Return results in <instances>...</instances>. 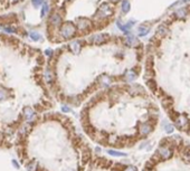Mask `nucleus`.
<instances>
[{
  "instance_id": "1",
  "label": "nucleus",
  "mask_w": 190,
  "mask_h": 171,
  "mask_svg": "<svg viewBox=\"0 0 190 171\" xmlns=\"http://www.w3.org/2000/svg\"><path fill=\"white\" fill-rule=\"evenodd\" d=\"M154 124H152L151 122H142L138 125V132L140 135L142 136H147L152 132Z\"/></svg>"
},
{
  "instance_id": "2",
  "label": "nucleus",
  "mask_w": 190,
  "mask_h": 171,
  "mask_svg": "<svg viewBox=\"0 0 190 171\" xmlns=\"http://www.w3.org/2000/svg\"><path fill=\"white\" fill-rule=\"evenodd\" d=\"M157 153L160 156L161 160H169V159L172 157L173 151H172V148L168 147V145H161L160 144V147H159Z\"/></svg>"
},
{
  "instance_id": "3",
  "label": "nucleus",
  "mask_w": 190,
  "mask_h": 171,
  "mask_svg": "<svg viewBox=\"0 0 190 171\" xmlns=\"http://www.w3.org/2000/svg\"><path fill=\"white\" fill-rule=\"evenodd\" d=\"M176 127H177L179 130H188L189 127V120L186 115H182V114H179V116L174 120Z\"/></svg>"
},
{
  "instance_id": "4",
  "label": "nucleus",
  "mask_w": 190,
  "mask_h": 171,
  "mask_svg": "<svg viewBox=\"0 0 190 171\" xmlns=\"http://www.w3.org/2000/svg\"><path fill=\"white\" fill-rule=\"evenodd\" d=\"M62 35L64 36L65 38H69V37H72L73 35H74V33H75V28L72 26L70 24H67V25H65V26L62 28Z\"/></svg>"
},
{
  "instance_id": "5",
  "label": "nucleus",
  "mask_w": 190,
  "mask_h": 171,
  "mask_svg": "<svg viewBox=\"0 0 190 171\" xmlns=\"http://www.w3.org/2000/svg\"><path fill=\"white\" fill-rule=\"evenodd\" d=\"M161 104H162V106L166 108L167 111H169V110H171V108H172L173 100H172L171 97H169V96H164L163 99L161 100Z\"/></svg>"
},
{
  "instance_id": "6",
  "label": "nucleus",
  "mask_w": 190,
  "mask_h": 171,
  "mask_svg": "<svg viewBox=\"0 0 190 171\" xmlns=\"http://www.w3.org/2000/svg\"><path fill=\"white\" fill-rule=\"evenodd\" d=\"M24 115L28 121H33L35 119V112L33 111V108L30 107H25L24 108Z\"/></svg>"
},
{
  "instance_id": "7",
  "label": "nucleus",
  "mask_w": 190,
  "mask_h": 171,
  "mask_svg": "<svg viewBox=\"0 0 190 171\" xmlns=\"http://www.w3.org/2000/svg\"><path fill=\"white\" fill-rule=\"evenodd\" d=\"M91 157H92V153H91V150L89 149V147H84L83 149H82V159L85 161V162H87L91 159Z\"/></svg>"
},
{
  "instance_id": "8",
  "label": "nucleus",
  "mask_w": 190,
  "mask_h": 171,
  "mask_svg": "<svg viewBox=\"0 0 190 171\" xmlns=\"http://www.w3.org/2000/svg\"><path fill=\"white\" fill-rule=\"evenodd\" d=\"M124 78H125L126 82H132L137 78V74H135L133 71H127L125 74H124Z\"/></svg>"
},
{
  "instance_id": "9",
  "label": "nucleus",
  "mask_w": 190,
  "mask_h": 171,
  "mask_svg": "<svg viewBox=\"0 0 190 171\" xmlns=\"http://www.w3.org/2000/svg\"><path fill=\"white\" fill-rule=\"evenodd\" d=\"M163 129L167 133H172L174 131V127L171 123H168L167 121H163Z\"/></svg>"
},
{
  "instance_id": "10",
  "label": "nucleus",
  "mask_w": 190,
  "mask_h": 171,
  "mask_svg": "<svg viewBox=\"0 0 190 171\" xmlns=\"http://www.w3.org/2000/svg\"><path fill=\"white\" fill-rule=\"evenodd\" d=\"M111 164H112L111 161L106 160V159H104V158H101L100 160H98V166L101 168H110Z\"/></svg>"
},
{
  "instance_id": "11",
  "label": "nucleus",
  "mask_w": 190,
  "mask_h": 171,
  "mask_svg": "<svg viewBox=\"0 0 190 171\" xmlns=\"http://www.w3.org/2000/svg\"><path fill=\"white\" fill-rule=\"evenodd\" d=\"M130 93L132 95H138V94H142L143 89L141 88V86H131L130 88Z\"/></svg>"
},
{
  "instance_id": "12",
  "label": "nucleus",
  "mask_w": 190,
  "mask_h": 171,
  "mask_svg": "<svg viewBox=\"0 0 190 171\" xmlns=\"http://www.w3.org/2000/svg\"><path fill=\"white\" fill-rule=\"evenodd\" d=\"M70 49H72L75 54H78L79 50H81V44H79L78 41H73V43H70Z\"/></svg>"
},
{
  "instance_id": "13",
  "label": "nucleus",
  "mask_w": 190,
  "mask_h": 171,
  "mask_svg": "<svg viewBox=\"0 0 190 171\" xmlns=\"http://www.w3.org/2000/svg\"><path fill=\"white\" fill-rule=\"evenodd\" d=\"M106 39H107V36L106 35H98V36H95V37H94V43H96V44H103V43H105Z\"/></svg>"
},
{
  "instance_id": "14",
  "label": "nucleus",
  "mask_w": 190,
  "mask_h": 171,
  "mask_svg": "<svg viewBox=\"0 0 190 171\" xmlns=\"http://www.w3.org/2000/svg\"><path fill=\"white\" fill-rule=\"evenodd\" d=\"M126 43H127V45H130V46H137L139 44V40L135 37H133V36H129V37L126 38Z\"/></svg>"
},
{
  "instance_id": "15",
  "label": "nucleus",
  "mask_w": 190,
  "mask_h": 171,
  "mask_svg": "<svg viewBox=\"0 0 190 171\" xmlns=\"http://www.w3.org/2000/svg\"><path fill=\"white\" fill-rule=\"evenodd\" d=\"M107 153L112 157H125L126 154L123 152H120V151H116V150H107Z\"/></svg>"
},
{
  "instance_id": "16",
  "label": "nucleus",
  "mask_w": 190,
  "mask_h": 171,
  "mask_svg": "<svg viewBox=\"0 0 190 171\" xmlns=\"http://www.w3.org/2000/svg\"><path fill=\"white\" fill-rule=\"evenodd\" d=\"M149 30H150V28H149V27H143V26H141L140 28H139V35H141V36H145L147 34L149 33Z\"/></svg>"
},
{
  "instance_id": "17",
  "label": "nucleus",
  "mask_w": 190,
  "mask_h": 171,
  "mask_svg": "<svg viewBox=\"0 0 190 171\" xmlns=\"http://www.w3.org/2000/svg\"><path fill=\"white\" fill-rule=\"evenodd\" d=\"M45 80L47 81V82H52V80H53V74H52V72L50 71H47L45 72Z\"/></svg>"
},
{
  "instance_id": "18",
  "label": "nucleus",
  "mask_w": 190,
  "mask_h": 171,
  "mask_svg": "<svg viewBox=\"0 0 190 171\" xmlns=\"http://www.w3.org/2000/svg\"><path fill=\"white\" fill-rule=\"evenodd\" d=\"M36 162H30V163L27 164V171H36Z\"/></svg>"
},
{
  "instance_id": "19",
  "label": "nucleus",
  "mask_w": 190,
  "mask_h": 171,
  "mask_svg": "<svg viewBox=\"0 0 190 171\" xmlns=\"http://www.w3.org/2000/svg\"><path fill=\"white\" fill-rule=\"evenodd\" d=\"M30 38L33 40H39L40 39V35L38 33H30Z\"/></svg>"
},
{
  "instance_id": "20",
  "label": "nucleus",
  "mask_w": 190,
  "mask_h": 171,
  "mask_svg": "<svg viewBox=\"0 0 190 171\" xmlns=\"http://www.w3.org/2000/svg\"><path fill=\"white\" fill-rule=\"evenodd\" d=\"M101 85L104 86V87H107L110 85V80L109 78H102L101 80Z\"/></svg>"
},
{
  "instance_id": "21",
  "label": "nucleus",
  "mask_w": 190,
  "mask_h": 171,
  "mask_svg": "<svg viewBox=\"0 0 190 171\" xmlns=\"http://www.w3.org/2000/svg\"><path fill=\"white\" fill-rule=\"evenodd\" d=\"M122 6H123V7H122V9H123L124 12H126V11H129V9H130V8H129V6H130L129 1H126V0H124V1H123V5H122Z\"/></svg>"
},
{
  "instance_id": "22",
  "label": "nucleus",
  "mask_w": 190,
  "mask_h": 171,
  "mask_svg": "<svg viewBox=\"0 0 190 171\" xmlns=\"http://www.w3.org/2000/svg\"><path fill=\"white\" fill-rule=\"evenodd\" d=\"M122 171H138V169H137V167H134V166H126L123 168Z\"/></svg>"
},
{
  "instance_id": "23",
  "label": "nucleus",
  "mask_w": 190,
  "mask_h": 171,
  "mask_svg": "<svg viewBox=\"0 0 190 171\" xmlns=\"http://www.w3.org/2000/svg\"><path fill=\"white\" fill-rule=\"evenodd\" d=\"M147 84H148V86L150 87L151 91H153V92L155 91V87H157V86H155V83L153 82V81H148V83H147Z\"/></svg>"
},
{
  "instance_id": "24",
  "label": "nucleus",
  "mask_w": 190,
  "mask_h": 171,
  "mask_svg": "<svg viewBox=\"0 0 190 171\" xmlns=\"http://www.w3.org/2000/svg\"><path fill=\"white\" fill-rule=\"evenodd\" d=\"M52 22L53 24H55V25H58L59 22H61V18H59V16H57V15H55L52 18Z\"/></svg>"
},
{
  "instance_id": "25",
  "label": "nucleus",
  "mask_w": 190,
  "mask_h": 171,
  "mask_svg": "<svg viewBox=\"0 0 190 171\" xmlns=\"http://www.w3.org/2000/svg\"><path fill=\"white\" fill-rule=\"evenodd\" d=\"M48 11V5L47 4H45L44 5V7H42V10H41V17H44L45 16V13H46Z\"/></svg>"
},
{
  "instance_id": "26",
  "label": "nucleus",
  "mask_w": 190,
  "mask_h": 171,
  "mask_svg": "<svg viewBox=\"0 0 190 171\" xmlns=\"http://www.w3.org/2000/svg\"><path fill=\"white\" fill-rule=\"evenodd\" d=\"M32 1H33V5H34V6H36V7H37V6L41 5L42 2H44V0H32Z\"/></svg>"
},
{
  "instance_id": "27",
  "label": "nucleus",
  "mask_w": 190,
  "mask_h": 171,
  "mask_svg": "<svg viewBox=\"0 0 190 171\" xmlns=\"http://www.w3.org/2000/svg\"><path fill=\"white\" fill-rule=\"evenodd\" d=\"M149 144H150V142H149V141L143 142V143H141V144H140V149H143V148H148V147H149ZM148 149H149V148H148Z\"/></svg>"
},
{
  "instance_id": "28",
  "label": "nucleus",
  "mask_w": 190,
  "mask_h": 171,
  "mask_svg": "<svg viewBox=\"0 0 190 171\" xmlns=\"http://www.w3.org/2000/svg\"><path fill=\"white\" fill-rule=\"evenodd\" d=\"M62 111H63L64 113H68V112H70V108L68 107V106H66V105H63V106H62Z\"/></svg>"
},
{
  "instance_id": "29",
  "label": "nucleus",
  "mask_w": 190,
  "mask_h": 171,
  "mask_svg": "<svg viewBox=\"0 0 190 171\" xmlns=\"http://www.w3.org/2000/svg\"><path fill=\"white\" fill-rule=\"evenodd\" d=\"M5 99V92L4 91H0V101Z\"/></svg>"
},
{
  "instance_id": "30",
  "label": "nucleus",
  "mask_w": 190,
  "mask_h": 171,
  "mask_svg": "<svg viewBox=\"0 0 190 171\" xmlns=\"http://www.w3.org/2000/svg\"><path fill=\"white\" fill-rule=\"evenodd\" d=\"M12 164H13V166H15V167L17 168V169H18V168H19V166H18V163H17V162H16V161H12Z\"/></svg>"
},
{
  "instance_id": "31",
  "label": "nucleus",
  "mask_w": 190,
  "mask_h": 171,
  "mask_svg": "<svg viewBox=\"0 0 190 171\" xmlns=\"http://www.w3.org/2000/svg\"><path fill=\"white\" fill-rule=\"evenodd\" d=\"M95 150H96V152H97V153H98V152H101V149H100V148H96Z\"/></svg>"
},
{
  "instance_id": "32",
  "label": "nucleus",
  "mask_w": 190,
  "mask_h": 171,
  "mask_svg": "<svg viewBox=\"0 0 190 171\" xmlns=\"http://www.w3.org/2000/svg\"><path fill=\"white\" fill-rule=\"evenodd\" d=\"M46 54H47V55H50V54H52V52H50V50H47Z\"/></svg>"
},
{
  "instance_id": "33",
  "label": "nucleus",
  "mask_w": 190,
  "mask_h": 171,
  "mask_svg": "<svg viewBox=\"0 0 190 171\" xmlns=\"http://www.w3.org/2000/svg\"><path fill=\"white\" fill-rule=\"evenodd\" d=\"M143 171H149V170H143Z\"/></svg>"
}]
</instances>
